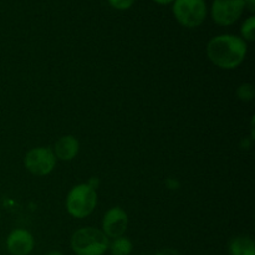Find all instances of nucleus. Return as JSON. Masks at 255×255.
<instances>
[{
	"instance_id": "3",
	"label": "nucleus",
	"mask_w": 255,
	"mask_h": 255,
	"mask_svg": "<svg viewBox=\"0 0 255 255\" xmlns=\"http://www.w3.org/2000/svg\"><path fill=\"white\" fill-rule=\"evenodd\" d=\"M96 206V189L89 183L76 184L70 189L66 197V211L74 218H86L95 211Z\"/></svg>"
},
{
	"instance_id": "17",
	"label": "nucleus",
	"mask_w": 255,
	"mask_h": 255,
	"mask_svg": "<svg viewBox=\"0 0 255 255\" xmlns=\"http://www.w3.org/2000/svg\"><path fill=\"white\" fill-rule=\"evenodd\" d=\"M45 255H64V254H62L60 251H51V252H49V253H46Z\"/></svg>"
},
{
	"instance_id": "14",
	"label": "nucleus",
	"mask_w": 255,
	"mask_h": 255,
	"mask_svg": "<svg viewBox=\"0 0 255 255\" xmlns=\"http://www.w3.org/2000/svg\"><path fill=\"white\" fill-rule=\"evenodd\" d=\"M107 1H109L110 6L114 7V9L125 11V10L131 9L136 0H107Z\"/></svg>"
},
{
	"instance_id": "9",
	"label": "nucleus",
	"mask_w": 255,
	"mask_h": 255,
	"mask_svg": "<svg viewBox=\"0 0 255 255\" xmlns=\"http://www.w3.org/2000/svg\"><path fill=\"white\" fill-rule=\"evenodd\" d=\"M52 151H54L56 159L69 162L72 161L79 154L80 143L76 137L71 136V134H66V136L60 137L55 142V146Z\"/></svg>"
},
{
	"instance_id": "5",
	"label": "nucleus",
	"mask_w": 255,
	"mask_h": 255,
	"mask_svg": "<svg viewBox=\"0 0 255 255\" xmlns=\"http://www.w3.org/2000/svg\"><path fill=\"white\" fill-rule=\"evenodd\" d=\"M56 157L49 147H36L30 149L24 159L25 167L34 176L44 177L51 173L56 166Z\"/></svg>"
},
{
	"instance_id": "12",
	"label": "nucleus",
	"mask_w": 255,
	"mask_h": 255,
	"mask_svg": "<svg viewBox=\"0 0 255 255\" xmlns=\"http://www.w3.org/2000/svg\"><path fill=\"white\" fill-rule=\"evenodd\" d=\"M241 34L242 39L246 42H252L255 39V17L252 15L248 19H246V21L242 24L241 27Z\"/></svg>"
},
{
	"instance_id": "8",
	"label": "nucleus",
	"mask_w": 255,
	"mask_h": 255,
	"mask_svg": "<svg viewBox=\"0 0 255 255\" xmlns=\"http://www.w3.org/2000/svg\"><path fill=\"white\" fill-rule=\"evenodd\" d=\"M34 247V237L26 229H14L6 238V248L12 255H29Z\"/></svg>"
},
{
	"instance_id": "13",
	"label": "nucleus",
	"mask_w": 255,
	"mask_h": 255,
	"mask_svg": "<svg viewBox=\"0 0 255 255\" xmlns=\"http://www.w3.org/2000/svg\"><path fill=\"white\" fill-rule=\"evenodd\" d=\"M239 99L242 101H251L254 96V89L251 84H243L238 87V91H237Z\"/></svg>"
},
{
	"instance_id": "10",
	"label": "nucleus",
	"mask_w": 255,
	"mask_h": 255,
	"mask_svg": "<svg viewBox=\"0 0 255 255\" xmlns=\"http://www.w3.org/2000/svg\"><path fill=\"white\" fill-rule=\"evenodd\" d=\"M231 255H255V244L251 237L238 236L229 243Z\"/></svg>"
},
{
	"instance_id": "4",
	"label": "nucleus",
	"mask_w": 255,
	"mask_h": 255,
	"mask_svg": "<svg viewBox=\"0 0 255 255\" xmlns=\"http://www.w3.org/2000/svg\"><path fill=\"white\" fill-rule=\"evenodd\" d=\"M172 11L178 24L187 29H196L207 17L206 0H174Z\"/></svg>"
},
{
	"instance_id": "1",
	"label": "nucleus",
	"mask_w": 255,
	"mask_h": 255,
	"mask_svg": "<svg viewBox=\"0 0 255 255\" xmlns=\"http://www.w3.org/2000/svg\"><path fill=\"white\" fill-rule=\"evenodd\" d=\"M207 56L213 65L223 70L237 69L244 61L248 45L242 37L231 34L212 37L207 44Z\"/></svg>"
},
{
	"instance_id": "6",
	"label": "nucleus",
	"mask_w": 255,
	"mask_h": 255,
	"mask_svg": "<svg viewBox=\"0 0 255 255\" xmlns=\"http://www.w3.org/2000/svg\"><path fill=\"white\" fill-rule=\"evenodd\" d=\"M244 0H213L211 16L219 26H231L243 15Z\"/></svg>"
},
{
	"instance_id": "15",
	"label": "nucleus",
	"mask_w": 255,
	"mask_h": 255,
	"mask_svg": "<svg viewBox=\"0 0 255 255\" xmlns=\"http://www.w3.org/2000/svg\"><path fill=\"white\" fill-rule=\"evenodd\" d=\"M244 7L253 14L255 11V0H244Z\"/></svg>"
},
{
	"instance_id": "2",
	"label": "nucleus",
	"mask_w": 255,
	"mask_h": 255,
	"mask_svg": "<svg viewBox=\"0 0 255 255\" xmlns=\"http://www.w3.org/2000/svg\"><path fill=\"white\" fill-rule=\"evenodd\" d=\"M70 244L76 255H104L109 251L110 239L101 229L84 227L74 232Z\"/></svg>"
},
{
	"instance_id": "11",
	"label": "nucleus",
	"mask_w": 255,
	"mask_h": 255,
	"mask_svg": "<svg viewBox=\"0 0 255 255\" xmlns=\"http://www.w3.org/2000/svg\"><path fill=\"white\" fill-rule=\"evenodd\" d=\"M109 249L111 255H131L133 252V243L127 237L121 236L110 242Z\"/></svg>"
},
{
	"instance_id": "16",
	"label": "nucleus",
	"mask_w": 255,
	"mask_h": 255,
	"mask_svg": "<svg viewBox=\"0 0 255 255\" xmlns=\"http://www.w3.org/2000/svg\"><path fill=\"white\" fill-rule=\"evenodd\" d=\"M153 2L158 5H169V4H173L174 0H152Z\"/></svg>"
},
{
	"instance_id": "7",
	"label": "nucleus",
	"mask_w": 255,
	"mask_h": 255,
	"mask_svg": "<svg viewBox=\"0 0 255 255\" xmlns=\"http://www.w3.org/2000/svg\"><path fill=\"white\" fill-rule=\"evenodd\" d=\"M128 226V216L121 207H112L105 213L102 219V229L107 238H119L126 233Z\"/></svg>"
}]
</instances>
